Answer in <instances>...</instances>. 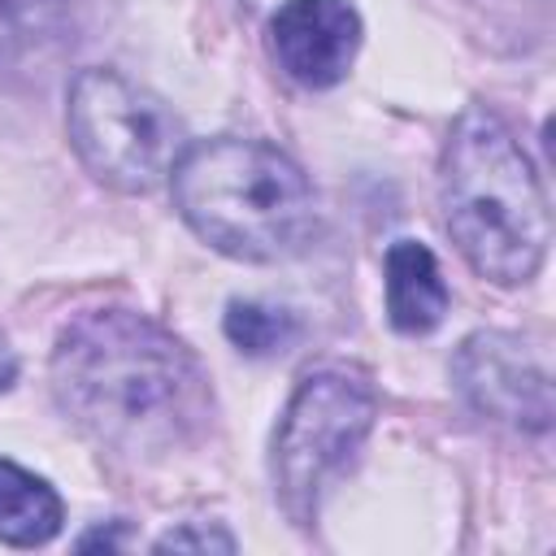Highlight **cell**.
Returning a JSON list of instances; mask_svg holds the SVG:
<instances>
[{"instance_id":"obj_4","label":"cell","mask_w":556,"mask_h":556,"mask_svg":"<svg viewBox=\"0 0 556 556\" xmlns=\"http://www.w3.org/2000/svg\"><path fill=\"white\" fill-rule=\"evenodd\" d=\"M65 135L83 169L122 195H148L169 182L182 152L178 117L165 100L104 65L74 74L65 91Z\"/></svg>"},{"instance_id":"obj_7","label":"cell","mask_w":556,"mask_h":556,"mask_svg":"<svg viewBox=\"0 0 556 556\" xmlns=\"http://www.w3.org/2000/svg\"><path fill=\"white\" fill-rule=\"evenodd\" d=\"M265 35L278 70L295 87L326 91L352 74L365 26L352 0H282Z\"/></svg>"},{"instance_id":"obj_9","label":"cell","mask_w":556,"mask_h":556,"mask_svg":"<svg viewBox=\"0 0 556 556\" xmlns=\"http://www.w3.org/2000/svg\"><path fill=\"white\" fill-rule=\"evenodd\" d=\"M65 504L48 478L0 456V543L9 547H43L61 534Z\"/></svg>"},{"instance_id":"obj_12","label":"cell","mask_w":556,"mask_h":556,"mask_svg":"<svg viewBox=\"0 0 556 556\" xmlns=\"http://www.w3.org/2000/svg\"><path fill=\"white\" fill-rule=\"evenodd\" d=\"M152 552H235V534L222 530L217 521H187L165 530L152 543Z\"/></svg>"},{"instance_id":"obj_10","label":"cell","mask_w":556,"mask_h":556,"mask_svg":"<svg viewBox=\"0 0 556 556\" xmlns=\"http://www.w3.org/2000/svg\"><path fill=\"white\" fill-rule=\"evenodd\" d=\"M222 334L243 356H282L300 339V321L291 308L269 300H230L222 317Z\"/></svg>"},{"instance_id":"obj_11","label":"cell","mask_w":556,"mask_h":556,"mask_svg":"<svg viewBox=\"0 0 556 556\" xmlns=\"http://www.w3.org/2000/svg\"><path fill=\"white\" fill-rule=\"evenodd\" d=\"M70 0H0V61L35 48L56 30Z\"/></svg>"},{"instance_id":"obj_3","label":"cell","mask_w":556,"mask_h":556,"mask_svg":"<svg viewBox=\"0 0 556 556\" xmlns=\"http://www.w3.org/2000/svg\"><path fill=\"white\" fill-rule=\"evenodd\" d=\"M178 217L222 256L278 265L317 239L321 208L308 174L274 143L217 135L195 139L169 169Z\"/></svg>"},{"instance_id":"obj_1","label":"cell","mask_w":556,"mask_h":556,"mask_svg":"<svg viewBox=\"0 0 556 556\" xmlns=\"http://www.w3.org/2000/svg\"><path fill=\"white\" fill-rule=\"evenodd\" d=\"M48 382L56 408L126 460L182 452L213 413L195 352L135 308H91L65 321Z\"/></svg>"},{"instance_id":"obj_6","label":"cell","mask_w":556,"mask_h":556,"mask_svg":"<svg viewBox=\"0 0 556 556\" xmlns=\"http://www.w3.org/2000/svg\"><path fill=\"white\" fill-rule=\"evenodd\" d=\"M452 382L460 400L500 426L547 434L552 426V374L543 348L513 330H473L452 356Z\"/></svg>"},{"instance_id":"obj_5","label":"cell","mask_w":556,"mask_h":556,"mask_svg":"<svg viewBox=\"0 0 556 556\" xmlns=\"http://www.w3.org/2000/svg\"><path fill=\"white\" fill-rule=\"evenodd\" d=\"M374 417L378 391L365 374L326 365L300 378L269 447L274 500L295 526H313L321 491L361 452L374 430Z\"/></svg>"},{"instance_id":"obj_2","label":"cell","mask_w":556,"mask_h":556,"mask_svg":"<svg viewBox=\"0 0 556 556\" xmlns=\"http://www.w3.org/2000/svg\"><path fill=\"white\" fill-rule=\"evenodd\" d=\"M443 226L469 269L495 287L530 282L552 243V213L534 161L486 104H465L439 156Z\"/></svg>"},{"instance_id":"obj_8","label":"cell","mask_w":556,"mask_h":556,"mask_svg":"<svg viewBox=\"0 0 556 556\" xmlns=\"http://www.w3.org/2000/svg\"><path fill=\"white\" fill-rule=\"evenodd\" d=\"M382 291H387V321L400 334H430L447 317L452 291L434 252L417 239H395L382 261Z\"/></svg>"},{"instance_id":"obj_13","label":"cell","mask_w":556,"mask_h":556,"mask_svg":"<svg viewBox=\"0 0 556 556\" xmlns=\"http://www.w3.org/2000/svg\"><path fill=\"white\" fill-rule=\"evenodd\" d=\"M13 382H17V352H13V343L0 334V395H4Z\"/></svg>"}]
</instances>
